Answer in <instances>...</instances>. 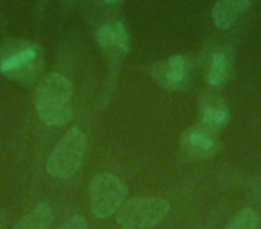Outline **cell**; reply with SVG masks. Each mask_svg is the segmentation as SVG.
<instances>
[{
	"label": "cell",
	"instance_id": "obj_1",
	"mask_svg": "<svg viewBox=\"0 0 261 229\" xmlns=\"http://www.w3.org/2000/svg\"><path fill=\"white\" fill-rule=\"evenodd\" d=\"M34 106L38 117L47 125H66L73 118L70 81L59 73H45L34 91Z\"/></svg>",
	"mask_w": 261,
	"mask_h": 229
},
{
	"label": "cell",
	"instance_id": "obj_2",
	"mask_svg": "<svg viewBox=\"0 0 261 229\" xmlns=\"http://www.w3.org/2000/svg\"><path fill=\"white\" fill-rule=\"evenodd\" d=\"M43 68V50L25 40L0 43V73L18 83H33Z\"/></svg>",
	"mask_w": 261,
	"mask_h": 229
},
{
	"label": "cell",
	"instance_id": "obj_3",
	"mask_svg": "<svg viewBox=\"0 0 261 229\" xmlns=\"http://www.w3.org/2000/svg\"><path fill=\"white\" fill-rule=\"evenodd\" d=\"M168 202L161 197H135L125 200L116 211V222L122 229H152L167 217Z\"/></svg>",
	"mask_w": 261,
	"mask_h": 229
},
{
	"label": "cell",
	"instance_id": "obj_4",
	"mask_svg": "<svg viewBox=\"0 0 261 229\" xmlns=\"http://www.w3.org/2000/svg\"><path fill=\"white\" fill-rule=\"evenodd\" d=\"M88 138L81 129L73 128L54 147L47 161V172L54 177H70L83 165Z\"/></svg>",
	"mask_w": 261,
	"mask_h": 229
},
{
	"label": "cell",
	"instance_id": "obj_5",
	"mask_svg": "<svg viewBox=\"0 0 261 229\" xmlns=\"http://www.w3.org/2000/svg\"><path fill=\"white\" fill-rule=\"evenodd\" d=\"M127 188L116 175L98 174L90 183V200L91 211L95 217L108 218L118 211V208L125 202Z\"/></svg>",
	"mask_w": 261,
	"mask_h": 229
},
{
	"label": "cell",
	"instance_id": "obj_6",
	"mask_svg": "<svg viewBox=\"0 0 261 229\" xmlns=\"http://www.w3.org/2000/svg\"><path fill=\"white\" fill-rule=\"evenodd\" d=\"M181 149L186 156L195 160H210L218 149V135L204 125L197 124L185 131L181 138Z\"/></svg>",
	"mask_w": 261,
	"mask_h": 229
},
{
	"label": "cell",
	"instance_id": "obj_7",
	"mask_svg": "<svg viewBox=\"0 0 261 229\" xmlns=\"http://www.w3.org/2000/svg\"><path fill=\"white\" fill-rule=\"evenodd\" d=\"M188 61L182 54L170 56L165 61H160L150 68L152 79L165 90H179L186 81Z\"/></svg>",
	"mask_w": 261,
	"mask_h": 229
},
{
	"label": "cell",
	"instance_id": "obj_8",
	"mask_svg": "<svg viewBox=\"0 0 261 229\" xmlns=\"http://www.w3.org/2000/svg\"><path fill=\"white\" fill-rule=\"evenodd\" d=\"M97 43L111 56H125L130 50V40L123 23H104L97 31Z\"/></svg>",
	"mask_w": 261,
	"mask_h": 229
},
{
	"label": "cell",
	"instance_id": "obj_9",
	"mask_svg": "<svg viewBox=\"0 0 261 229\" xmlns=\"http://www.w3.org/2000/svg\"><path fill=\"white\" fill-rule=\"evenodd\" d=\"M229 122V109L222 98L206 97L202 102V115H200V125L213 133H220Z\"/></svg>",
	"mask_w": 261,
	"mask_h": 229
},
{
	"label": "cell",
	"instance_id": "obj_10",
	"mask_svg": "<svg viewBox=\"0 0 261 229\" xmlns=\"http://www.w3.org/2000/svg\"><path fill=\"white\" fill-rule=\"evenodd\" d=\"M250 0H218L213 8V22L218 29H229L247 9Z\"/></svg>",
	"mask_w": 261,
	"mask_h": 229
},
{
	"label": "cell",
	"instance_id": "obj_11",
	"mask_svg": "<svg viewBox=\"0 0 261 229\" xmlns=\"http://www.w3.org/2000/svg\"><path fill=\"white\" fill-rule=\"evenodd\" d=\"M52 224V208L48 202H38L25 213L13 229H48Z\"/></svg>",
	"mask_w": 261,
	"mask_h": 229
},
{
	"label": "cell",
	"instance_id": "obj_12",
	"mask_svg": "<svg viewBox=\"0 0 261 229\" xmlns=\"http://www.w3.org/2000/svg\"><path fill=\"white\" fill-rule=\"evenodd\" d=\"M229 77V59L225 52H218V54L213 56L211 59V66H210V75H207V81H210L211 86H220L227 81Z\"/></svg>",
	"mask_w": 261,
	"mask_h": 229
},
{
	"label": "cell",
	"instance_id": "obj_13",
	"mask_svg": "<svg viewBox=\"0 0 261 229\" xmlns=\"http://www.w3.org/2000/svg\"><path fill=\"white\" fill-rule=\"evenodd\" d=\"M257 224H259V215L252 208H245L232 217L225 229H256Z\"/></svg>",
	"mask_w": 261,
	"mask_h": 229
},
{
	"label": "cell",
	"instance_id": "obj_14",
	"mask_svg": "<svg viewBox=\"0 0 261 229\" xmlns=\"http://www.w3.org/2000/svg\"><path fill=\"white\" fill-rule=\"evenodd\" d=\"M61 229H88V224L81 215H75V217L68 218V220L61 225Z\"/></svg>",
	"mask_w": 261,
	"mask_h": 229
},
{
	"label": "cell",
	"instance_id": "obj_15",
	"mask_svg": "<svg viewBox=\"0 0 261 229\" xmlns=\"http://www.w3.org/2000/svg\"><path fill=\"white\" fill-rule=\"evenodd\" d=\"M104 4H116V2H120V0H102Z\"/></svg>",
	"mask_w": 261,
	"mask_h": 229
}]
</instances>
